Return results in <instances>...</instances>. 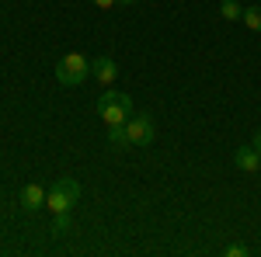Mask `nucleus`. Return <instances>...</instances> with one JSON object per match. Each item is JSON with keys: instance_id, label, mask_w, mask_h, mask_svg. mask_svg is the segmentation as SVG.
Listing matches in <instances>:
<instances>
[{"instance_id": "f257e3e1", "label": "nucleus", "mask_w": 261, "mask_h": 257, "mask_svg": "<svg viewBox=\"0 0 261 257\" xmlns=\"http://www.w3.org/2000/svg\"><path fill=\"white\" fill-rule=\"evenodd\" d=\"M94 111H98V119L105 122V125H125L129 115H133V98L108 87V91L94 101Z\"/></svg>"}, {"instance_id": "f03ea898", "label": "nucleus", "mask_w": 261, "mask_h": 257, "mask_svg": "<svg viewBox=\"0 0 261 257\" xmlns=\"http://www.w3.org/2000/svg\"><path fill=\"white\" fill-rule=\"evenodd\" d=\"M87 77H91V63H87L84 52H66L56 63V80H60L63 87H81Z\"/></svg>"}, {"instance_id": "7ed1b4c3", "label": "nucleus", "mask_w": 261, "mask_h": 257, "mask_svg": "<svg viewBox=\"0 0 261 257\" xmlns=\"http://www.w3.org/2000/svg\"><path fill=\"white\" fill-rule=\"evenodd\" d=\"M77 198H81V184L73 178H60L45 195V209L49 212H70L77 205Z\"/></svg>"}, {"instance_id": "20e7f679", "label": "nucleus", "mask_w": 261, "mask_h": 257, "mask_svg": "<svg viewBox=\"0 0 261 257\" xmlns=\"http://www.w3.org/2000/svg\"><path fill=\"white\" fill-rule=\"evenodd\" d=\"M125 136H129V146H150L153 136H157V129H153V119L150 115H129L125 122Z\"/></svg>"}, {"instance_id": "39448f33", "label": "nucleus", "mask_w": 261, "mask_h": 257, "mask_svg": "<svg viewBox=\"0 0 261 257\" xmlns=\"http://www.w3.org/2000/svg\"><path fill=\"white\" fill-rule=\"evenodd\" d=\"M45 195H49V188H42V184H24V188H21V209H24V212L45 209Z\"/></svg>"}, {"instance_id": "423d86ee", "label": "nucleus", "mask_w": 261, "mask_h": 257, "mask_svg": "<svg viewBox=\"0 0 261 257\" xmlns=\"http://www.w3.org/2000/svg\"><path fill=\"white\" fill-rule=\"evenodd\" d=\"M91 73H94V80H98V83L112 87V83H115V77H119V66H115V60H112V56H98V60L91 63Z\"/></svg>"}, {"instance_id": "0eeeda50", "label": "nucleus", "mask_w": 261, "mask_h": 257, "mask_svg": "<svg viewBox=\"0 0 261 257\" xmlns=\"http://www.w3.org/2000/svg\"><path fill=\"white\" fill-rule=\"evenodd\" d=\"M233 163L241 167L244 174H258L261 170V153L254 146H241V150H233Z\"/></svg>"}, {"instance_id": "6e6552de", "label": "nucleus", "mask_w": 261, "mask_h": 257, "mask_svg": "<svg viewBox=\"0 0 261 257\" xmlns=\"http://www.w3.org/2000/svg\"><path fill=\"white\" fill-rule=\"evenodd\" d=\"M70 230H73L70 212H53V237H66Z\"/></svg>"}, {"instance_id": "1a4fd4ad", "label": "nucleus", "mask_w": 261, "mask_h": 257, "mask_svg": "<svg viewBox=\"0 0 261 257\" xmlns=\"http://www.w3.org/2000/svg\"><path fill=\"white\" fill-rule=\"evenodd\" d=\"M241 14H244V7L237 4V0H223V4H220V18L223 21H237Z\"/></svg>"}, {"instance_id": "9d476101", "label": "nucleus", "mask_w": 261, "mask_h": 257, "mask_svg": "<svg viewBox=\"0 0 261 257\" xmlns=\"http://www.w3.org/2000/svg\"><path fill=\"white\" fill-rule=\"evenodd\" d=\"M108 142H112V146H119V150H125V146H129L125 125H108Z\"/></svg>"}, {"instance_id": "9b49d317", "label": "nucleus", "mask_w": 261, "mask_h": 257, "mask_svg": "<svg viewBox=\"0 0 261 257\" xmlns=\"http://www.w3.org/2000/svg\"><path fill=\"white\" fill-rule=\"evenodd\" d=\"M241 21L251 28V32H261V7H244Z\"/></svg>"}, {"instance_id": "f8f14e48", "label": "nucleus", "mask_w": 261, "mask_h": 257, "mask_svg": "<svg viewBox=\"0 0 261 257\" xmlns=\"http://www.w3.org/2000/svg\"><path fill=\"white\" fill-rule=\"evenodd\" d=\"M223 254H226V257H247L251 250H247V247H241V243H230V247H226Z\"/></svg>"}, {"instance_id": "ddd939ff", "label": "nucleus", "mask_w": 261, "mask_h": 257, "mask_svg": "<svg viewBox=\"0 0 261 257\" xmlns=\"http://www.w3.org/2000/svg\"><path fill=\"white\" fill-rule=\"evenodd\" d=\"M91 4H94V7H98V11H112V7H115V4H119V0H91Z\"/></svg>"}, {"instance_id": "4468645a", "label": "nucleus", "mask_w": 261, "mask_h": 257, "mask_svg": "<svg viewBox=\"0 0 261 257\" xmlns=\"http://www.w3.org/2000/svg\"><path fill=\"white\" fill-rule=\"evenodd\" d=\"M251 146H254V150H258V153H261V129H258V132H254V142H251Z\"/></svg>"}, {"instance_id": "2eb2a0df", "label": "nucleus", "mask_w": 261, "mask_h": 257, "mask_svg": "<svg viewBox=\"0 0 261 257\" xmlns=\"http://www.w3.org/2000/svg\"><path fill=\"white\" fill-rule=\"evenodd\" d=\"M122 4H140V0H122Z\"/></svg>"}, {"instance_id": "dca6fc26", "label": "nucleus", "mask_w": 261, "mask_h": 257, "mask_svg": "<svg viewBox=\"0 0 261 257\" xmlns=\"http://www.w3.org/2000/svg\"><path fill=\"white\" fill-rule=\"evenodd\" d=\"M258 174H261V170H258Z\"/></svg>"}]
</instances>
